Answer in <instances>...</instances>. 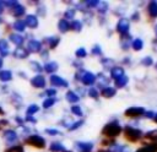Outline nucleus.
<instances>
[{
  "label": "nucleus",
  "mask_w": 157,
  "mask_h": 152,
  "mask_svg": "<svg viewBox=\"0 0 157 152\" xmlns=\"http://www.w3.org/2000/svg\"><path fill=\"white\" fill-rule=\"evenodd\" d=\"M121 131H123V129L118 121H110L102 129V135L105 136L107 139H114V137L119 136Z\"/></svg>",
  "instance_id": "obj_1"
},
{
  "label": "nucleus",
  "mask_w": 157,
  "mask_h": 152,
  "mask_svg": "<svg viewBox=\"0 0 157 152\" xmlns=\"http://www.w3.org/2000/svg\"><path fill=\"white\" fill-rule=\"evenodd\" d=\"M123 132H124V136L128 141L130 142H137L139 140L142 139V131L139 130V129H135L130 125H126L124 129H123Z\"/></svg>",
  "instance_id": "obj_2"
},
{
  "label": "nucleus",
  "mask_w": 157,
  "mask_h": 152,
  "mask_svg": "<svg viewBox=\"0 0 157 152\" xmlns=\"http://www.w3.org/2000/svg\"><path fill=\"white\" fill-rule=\"evenodd\" d=\"M25 143H27V145H29L32 147H36V148H44L45 140L39 135H29L25 140Z\"/></svg>",
  "instance_id": "obj_3"
},
{
  "label": "nucleus",
  "mask_w": 157,
  "mask_h": 152,
  "mask_svg": "<svg viewBox=\"0 0 157 152\" xmlns=\"http://www.w3.org/2000/svg\"><path fill=\"white\" fill-rule=\"evenodd\" d=\"M145 113V109L141 108V107H131V108H128L124 113L125 116L128 118H139L141 115H144Z\"/></svg>",
  "instance_id": "obj_4"
},
{
  "label": "nucleus",
  "mask_w": 157,
  "mask_h": 152,
  "mask_svg": "<svg viewBox=\"0 0 157 152\" xmlns=\"http://www.w3.org/2000/svg\"><path fill=\"white\" fill-rule=\"evenodd\" d=\"M129 27H130V23H129V20L128 18H120L117 23V31L120 33V36L123 34H126L128 31H129Z\"/></svg>",
  "instance_id": "obj_5"
},
{
  "label": "nucleus",
  "mask_w": 157,
  "mask_h": 152,
  "mask_svg": "<svg viewBox=\"0 0 157 152\" xmlns=\"http://www.w3.org/2000/svg\"><path fill=\"white\" fill-rule=\"evenodd\" d=\"M26 49L28 50V53H29V51H31V53H39V51L42 50V44H40V42H38V40H36V39H32V40L28 42Z\"/></svg>",
  "instance_id": "obj_6"
},
{
  "label": "nucleus",
  "mask_w": 157,
  "mask_h": 152,
  "mask_svg": "<svg viewBox=\"0 0 157 152\" xmlns=\"http://www.w3.org/2000/svg\"><path fill=\"white\" fill-rule=\"evenodd\" d=\"M50 83L53 86H56V87H67L69 86L67 81H65L64 78H61L58 75H52L50 76Z\"/></svg>",
  "instance_id": "obj_7"
},
{
  "label": "nucleus",
  "mask_w": 157,
  "mask_h": 152,
  "mask_svg": "<svg viewBox=\"0 0 157 152\" xmlns=\"http://www.w3.org/2000/svg\"><path fill=\"white\" fill-rule=\"evenodd\" d=\"M31 85L34 88H43L45 86V78L42 75H37L31 80Z\"/></svg>",
  "instance_id": "obj_8"
},
{
  "label": "nucleus",
  "mask_w": 157,
  "mask_h": 152,
  "mask_svg": "<svg viewBox=\"0 0 157 152\" xmlns=\"http://www.w3.org/2000/svg\"><path fill=\"white\" fill-rule=\"evenodd\" d=\"M76 148L78 152H92L93 143L92 142H76Z\"/></svg>",
  "instance_id": "obj_9"
},
{
  "label": "nucleus",
  "mask_w": 157,
  "mask_h": 152,
  "mask_svg": "<svg viewBox=\"0 0 157 152\" xmlns=\"http://www.w3.org/2000/svg\"><path fill=\"white\" fill-rule=\"evenodd\" d=\"M81 81H82L83 85L90 86V85H93V83H94L96 76H94L92 72H85V74L82 75V77H81Z\"/></svg>",
  "instance_id": "obj_10"
},
{
  "label": "nucleus",
  "mask_w": 157,
  "mask_h": 152,
  "mask_svg": "<svg viewBox=\"0 0 157 152\" xmlns=\"http://www.w3.org/2000/svg\"><path fill=\"white\" fill-rule=\"evenodd\" d=\"M25 23H26V26H28L31 28H36L38 26V18L34 15H27L25 18Z\"/></svg>",
  "instance_id": "obj_11"
},
{
  "label": "nucleus",
  "mask_w": 157,
  "mask_h": 152,
  "mask_svg": "<svg viewBox=\"0 0 157 152\" xmlns=\"http://www.w3.org/2000/svg\"><path fill=\"white\" fill-rule=\"evenodd\" d=\"M4 136H5L6 142L10 143V145L17 141V135H16V132L12 131V130H6V131L4 132Z\"/></svg>",
  "instance_id": "obj_12"
},
{
  "label": "nucleus",
  "mask_w": 157,
  "mask_h": 152,
  "mask_svg": "<svg viewBox=\"0 0 157 152\" xmlns=\"http://www.w3.org/2000/svg\"><path fill=\"white\" fill-rule=\"evenodd\" d=\"M147 12H148L150 17H152V18L157 17V1H150L148 2Z\"/></svg>",
  "instance_id": "obj_13"
},
{
  "label": "nucleus",
  "mask_w": 157,
  "mask_h": 152,
  "mask_svg": "<svg viewBox=\"0 0 157 152\" xmlns=\"http://www.w3.org/2000/svg\"><path fill=\"white\" fill-rule=\"evenodd\" d=\"M13 56H16V58H18V59H25V58L28 56V50H27L26 48H23V47H18V48L15 49Z\"/></svg>",
  "instance_id": "obj_14"
},
{
  "label": "nucleus",
  "mask_w": 157,
  "mask_h": 152,
  "mask_svg": "<svg viewBox=\"0 0 157 152\" xmlns=\"http://www.w3.org/2000/svg\"><path fill=\"white\" fill-rule=\"evenodd\" d=\"M110 76H112L113 80H118L119 77L124 76V69L120 67V66H115V67H113V69L110 70Z\"/></svg>",
  "instance_id": "obj_15"
},
{
  "label": "nucleus",
  "mask_w": 157,
  "mask_h": 152,
  "mask_svg": "<svg viewBox=\"0 0 157 152\" xmlns=\"http://www.w3.org/2000/svg\"><path fill=\"white\" fill-rule=\"evenodd\" d=\"M59 42H60V38H59V37H48V38L44 40V43L48 44V47H49L50 49H55V48L58 47Z\"/></svg>",
  "instance_id": "obj_16"
},
{
  "label": "nucleus",
  "mask_w": 157,
  "mask_h": 152,
  "mask_svg": "<svg viewBox=\"0 0 157 152\" xmlns=\"http://www.w3.org/2000/svg\"><path fill=\"white\" fill-rule=\"evenodd\" d=\"M115 93H117V91H115V88H113V87H104V88H102V91H101V94H102V97H104V98H112L113 96H115Z\"/></svg>",
  "instance_id": "obj_17"
},
{
  "label": "nucleus",
  "mask_w": 157,
  "mask_h": 152,
  "mask_svg": "<svg viewBox=\"0 0 157 152\" xmlns=\"http://www.w3.org/2000/svg\"><path fill=\"white\" fill-rule=\"evenodd\" d=\"M11 12H12L13 16H16V17H21V16L25 15V7H23L22 5H20V4H17L16 6H13V7L11 9Z\"/></svg>",
  "instance_id": "obj_18"
},
{
  "label": "nucleus",
  "mask_w": 157,
  "mask_h": 152,
  "mask_svg": "<svg viewBox=\"0 0 157 152\" xmlns=\"http://www.w3.org/2000/svg\"><path fill=\"white\" fill-rule=\"evenodd\" d=\"M58 28H59V31L61 32V33H65V32H67L69 29H70V23L66 21V20H60L59 22H58Z\"/></svg>",
  "instance_id": "obj_19"
},
{
  "label": "nucleus",
  "mask_w": 157,
  "mask_h": 152,
  "mask_svg": "<svg viewBox=\"0 0 157 152\" xmlns=\"http://www.w3.org/2000/svg\"><path fill=\"white\" fill-rule=\"evenodd\" d=\"M12 78V72L10 70H1L0 71V81L2 82H7Z\"/></svg>",
  "instance_id": "obj_20"
},
{
  "label": "nucleus",
  "mask_w": 157,
  "mask_h": 152,
  "mask_svg": "<svg viewBox=\"0 0 157 152\" xmlns=\"http://www.w3.org/2000/svg\"><path fill=\"white\" fill-rule=\"evenodd\" d=\"M65 97H66V101L70 102V103H72V104H74V103H77L78 99H80V97H78L74 91H69Z\"/></svg>",
  "instance_id": "obj_21"
},
{
  "label": "nucleus",
  "mask_w": 157,
  "mask_h": 152,
  "mask_svg": "<svg viewBox=\"0 0 157 152\" xmlns=\"http://www.w3.org/2000/svg\"><path fill=\"white\" fill-rule=\"evenodd\" d=\"M44 71H47V72H49V74H52V72H54V71H56L58 70V64L55 63V61H50V63H47L45 65H44Z\"/></svg>",
  "instance_id": "obj_22"
},
{
  "label": "nucleus",
  "mask_w": 157,
  "mask_h": 152,
  "mask_svg": "<svg viewBox=\"0 0 157 152\" xmlns=\"http://www.w3.org/2000/svg\"><path fill=\"white\" fill-rule=\"evenodd\" d=\"M10 40H11L13 44L21 47V44L23 43V37L20 36V34H10Z\"/></svg>",
  "instance_id": "obj_23"
},
{
  "label": "nucleus",
  "mask_w": 157,
  "mask_h": 152,
  "mask_svg": "<svg viewBox=\"0 0 157 152\" xmlns=\"http://www.w3.org/2000/svg\"><path fill=\"white\" fill-rule=\"evenodd\" d=\"M131 47H132L134 50L139 51V50L142 49V47H144V42H142L140 38H135V39L131 42Z\"/></svg>",
  "instance_id": "obj_24"
},
{
  "label": "nucleus",
  "mask_w": 157,
  "mask_h": 152,
  "mask_svg": "<svg viewBox=\"0 0 157 152\" xmlns=\"http://www.w3.org/2000/svg\"><path fill=\"white\" fill-rule=\"evenodd\" d=\"M128 81H129V78H128V76H121V77H119L118 80H115V86L118 87V88H123L124 86H126V83H128Z\"/></svg>",
  "instance_id": "obj_25"
},
{
  "label": "nucleus",
  "mask_w": 157,
  "mask_h": 152,
  "mask_svg": "<svg viewBox=\"0 0 157 152\" xmlns=\"http://www.w3.org/2000/svg\"><path fill=\"white\" fill-rule=\"evenodd\" d=\"M136 152H157V146L156 145H145L144 147L139 148Z\"/></svg>",
  "instance_id": "obj_26"
},
{
  "label": "nucleus",
  "mask_w": 157,
  "mask_h": 152,
  "mask_svg": "<svg viewBox=\"0 0 157 152\" xmlns=\"http://www.w3.org/2000/svg\"><path fill=\"white\" fill-rule=\"evenodd\" d=\"M50 151H52V152H61V151H65V147H64L60 142H52V145H50Z\"/></svg>",
  "instance_id": "obj_27"
},
{
  "label": "nucleus",
  "mask_w": 157,
  "mask_h": 152,
  "mask_svg": "<svg viewBox=\"0 0 157 152\" xmlns=\"http://www.w3.org/2000/svg\"><path fill=\"white\" fill-rule=\"evenodd\" d=\"M13 28H15L16 31H18V32H23L25 28H26V23H25V21H22V20H17V21L13 23Z\"/></svg>",
  "instance_id": "obj_28"
},
{
  "label": "nucleus",
  "mask_w": 157,
  "mask_h": 152,
  "mask_svg": "<svg viewBox=\"0 0 157 152\" xmlns=\"http://www.w3.org/2000/svg\"><path fill=\"white\" fill-rule=\"evenodd\" d=\"M70 28H71L72 31L80 32V31L82 29V23H81L80 21H77V20H74V21H72V23L70 25Z\"/></svg>",
  "instance_id": "obj_29"
},
{
  "label": "nucleus",
  "mask_w": 157,
  "mask_h": 152,
  "mask_svg": "<svg viewBox=\"0 0 157 152\" xmlns=\"http://www.w3.org/2000/svg\"><path fill=\"white\" fill-rule=\"evenodd\" d=\"M121 39V47L124 48V49H128V42H130V36L126 33V34H123L121 37H120Z\"/></svg>",
  "instance_id": "obj_30"
},
{
  "label": "nucleus",
  "mask_w": 157,
  "mask_h": 152,
  "mask_svg": "<svg viewBox=\"0 0 157 152\" xmlns=\"http://www.w3.org/2000/svg\"><path fill=\"white\" fill-rule=\"evenodd\" d=\"M39 110V107L37 104H31L28 108H27V115H32V114H36L37 112Z\"/></svg>",
  "instance_id": "obj_31"
},
{
  "label": "nucleus",
  "mask_w": 157,
  "mask_h": 152,
  "mask_svg": "<svg viewBox=\"0 0 157 152\" xmlns=\"http://www.w3.org/2000/svg\"><path fill=\"white\" fill-rule=\"evenodd\" d=\"M55 102H56V99H55L54 97H53V98H47L45 101H43V107H44V108H50Z\"/></svg>",
  "instance_id": "obj_32"
},
{
  "label": "nucleus",
  "mask_w": 157,
  "mask_h": 152,
  "mask_svg": "<svg viewBox=\"0 0 157 152\" xmlns=\"http://www.w3.org/2000/svg\"><path fill=\"white\" fill-rule=\"evenodd\" d=\"M5 152H25V150L21 145H16V146H12V147L7 148Z\"/></svg>",
  "instance_id": "obj_33"
},
{
  "label": "nucleus",
  "mask_w": 157,
  "mask_h": 152,
  "mask_svg": "<svg viewBox=\"0 0 157 152\" xmlns=\"http://www.w3.org/2000/svg\"><path fill=\"white\" fill-rule=\"evenodd\" d=\"M64 17H65L64 20H66V21H67V20H72V18L75 17V10H74V9L67 10V11L64 13Z\"/></svg>",
  "instance_id": "obj_34"
},
{
  "label": "nucleus",
  "mask_w": 157,
  "mask_h": 152,
  "mask_svg": "<svg viewBox=\"0 0 157 152\" xmlns=\"http://www.w3.org/2000/svg\"><path fill=\"white\" fill-rule=\"evenodd\" d=\"M75 54H76L77 58H85V56L87 55V51L85 50V48H78V49L76 50Z\"/></svg>",
  "instance_id": "obj_35"
},
{
  "label": "nucleus",
  "mask_w": 157,
  "mask_h": 152,
  "mask_svg": "<svg viewBox=\"0 0 157 152\" xmlns=\"http://www.w3.org/2000/svg\"><path fill=\"white\" fill-rule=\"evenodd\" d=\"M82 124H83V121H82V120H78V121H76V123L71 124V125L69 126V131H72V130H76V129H78V127H80Z\"/></svg>",
  "instance_id": "obj_36"
},
{
  "label": "nucleus",
  "mask_w": 157,
  "mask_h": 152,
  "mask_svg": "<svg viewBox=\"0 0 157 152\" xmlns=\"http://www.w3.org/2000/svg\"><path fill=\"white\" fill-rule=\"evenodd\" d=\"M85 4H86L90 9H93V7H96V6L99 4V1H97V0H86Z\"/></svg>",
  "instance_id": "obj_37"
},
{
  "label": "nucleus",
  "mask_w": 157,
  "mask_h": 152,
  "mask_svg": "<svg viewBox=\"0 0 157 152\" xmlns=\"http://www.w3.org/2000/svg\"><path fill=\"white\" fill-rule=\"evenodd\" d=\"M71 112H72L75 115H78V116L82 115V112H81L80 105H72V107H71Z\"/></svg>",
  "instance_id": "obj_38"
},
{
  "label": "nucleus",
  "mask_w": 157,
  "mask_h": 152,
  "mask_svg": "<svg viewBox=\"0 0 157 152\" xmlns=\"http://www.w3.org/2000/svg\"><path fill=\"white\" fill-rule=\"evenodd\" d=\"M7 48H9V44H7V42H6L5 39H0V53H1V51H5V50H7Z\"/></svg>",
  "instance_id": "obj_39"
},
{
  "label": "nucleus",
  "mask_w": 157,
  "mask_h": 152,
  "mask_svg": "<svg viewBox=\"0 0 157 152\" xmlns=\"http://www.w3.org/2000/svg\"><path fill=\"white\" fill-rule=\"evenodd\" d=\"M141 63H142V65H145V66H151L153 61H152V58L146 56V58H144V59L141 60Z\"/></svg>",
  "instance_id": "obj_40"
},
{
  "label": "nucleus",
  "mask_w": 157,
  "mask_h": 152,
  "mask_svg": "<svg viewBox=\"0 0 157 152\" xmlns=\"http://www.w3.org/2000/svg\"><path fill=\"white\" fill-rule=\"evenodd\" d=\"M88 96L92 97V98H94V99H97V98H98V92H97V89H96V88H90Z\"/></svg>",
  "instance_id": "obj_41"
},
{
  "label": "nucleus",
  "mask_w": 157,
  "mask_h": 152,
  "mask_svg": "<svg viewBox=\"0 0 157 152\" xmlns=\"http://www.w3.org/2000/svg\"><path fill=\"white\" fill-rule=\"evenodd\" d=\"M92 54H93V55H101V54H102L101 47H99V45H94V47L92 48Z\"/></svg>",
  "instance_id": "obj_42"
},
{
  "label": "nucleus",
  "mask_w": 157,
  "mask_h": 152,
  "mask_svg": "<svg viewBox=\"0 0 157 152\" xmlns=\"http://www.w3.org/2000/svg\"><path fill=\"white\" fill-rule=\"evenodd\" d=\"M31 66H32V69H33V70H36V71H38V72H40V71H42L40 65H39L38 63H36V61H31Z\"/></svg>",
  "instance_id": "obj_43"
},
{
  "label": "nucleus",
  "mask_w": 157,
  "mask_h": 152,
  "mask_svg": "<svg viewBox=\"0 0 157 152\" xmlns=\"http://www.w3.org/2000/svg\"><path fill=\"white\" fill-rule=\"evenodd\" d=\"M17 4H18V1H15V0H13V1H2V5L9 6V7H11V9H12L13 6H16Z\"/></svg>",
  "instance_id": "obj_44"
},
{
  "label": "nucleus",
  "mask_w": 157,
  "mask_h": 152,
  "mask_svg": "<svg viewBox=\"0 0 157 152\" xmlns=\"http://www.w3.org/2000/svg\"><path fill=\"white\" fill-rule=\"evenodd\" d=\"M99 4H101V9H98V11H99L101 13H102V12L104 13V12L107 11V9H108V4H107V2H99Z\"/></svg>",
  "instance_id": "obj_45"
},
{
  "label": "nucleus",
  "mask_w": 157,
  "mask_h": 152,
  "mask_svg": "<svg viewBox=\"0 0 157 152\" xmlns=\"http://www.w3.org/2000/svg\"><path fill=\"white\" fill-rule=\"evenodd\" d=\"M45 94L49 96V98H53V97L56 94V91L53 89V88H50V89H47V91H45Z\"/></svg>",
  "instance_id": "obj_46"
},
{
  "label": "nucleus",
  "mask_w": 157,
  "mask_h": 152,
  "mask_svg": "<svg viewBox=\"0 0 157 152\" xmlns=\"http://www.w3.org/2000/svg\"><path fill=\"white\" fill-rule=\"evenodd\" d=\"M45 132L49 134V135H59V134H60V132H59L58 130H55V129H47Z\"/></svg>",
  "instance_id": "obj_47"
},
{
  "label": "nucleus",
  "mask_w": 157,
  "mask_h": 152,
  "mask_svg": "<svg viewBox=\"0 0 157 152\" xmlns=\"http://www.w3.org/2000/svg\"><path fill=\"white\" fill-rule=\"evenodd\" d=\"M101 61H102V64L105 65V69H109V64H113V61L109 60V59H102Z\"/></svg>",
  "instance_id": "obj_48"
},
{
  "label": "nucleus",
  "mask_w": 157,
  "mask_h": 152,
  "mask_svg": "<svg viewBox=\"0 0 157 152\" xmlns=\"http://www.w3.org/2000/svg\"><path fill=\"white\" fill-rule=\"evenodd\" d=\"M153 115H155V113H153V112H145V113H144V116H145V118H147V119H152V118H153Z\"/></svg>",
  "instance_id": "obj_49"
},
{
  "label": "nucleus",
  "mask_w": 157,
  "mask_h": 152,
  "mask_svg": "<svg viewBox=\"0 0 157 152\" xmlns=\"http://www.w3.org/2000/svg\"><path fill=\"white\" fill-rule=\"evenodd\" d=\"M102 83H108V78H105V76H101L99 77V86H102Z\"/></svg>",
  "instance_id": "obj_50"
},
{
  "label": "nucleus",
  "mask_w": 157,
  "mask_h": 152,
  "mask_svg": "<svg viewBox=\"0 0 157 152\" xmlns=\"http://www.w3.org/2000/svg\"><path fill=\"white\" fill-rule=\"evenodd\" d=\"M5 125H9V123H7L6 120H0V129H1V127H4Z\"/></svg>",
  "instance_id": "obj_51"
},
{
  "label": "nucleus",
  "mask_w": 157,
  "mask_h": 152,
  "mask_svg": "<svg viewBox=\"0 0 157 152\" xmlns=\"http://www.w3.org/2000/svg\"><path fill=\"white\" fill-rule=\"evenodd\" d=\"M26 120L32 121V123H36V119H33V118H31V116H27V118H26Z\"/></svg>",
  "instance_id": "obj_52"
},
{
  "label": "nucleus",
  "mask_w": 157,
  "mask_h": 152,
  "mask_svg": "<svg viewBox=\"0 0 157 152\" xmlns=\"http://www.w3.org/2000/svg\"><path fill=\"white\" fill-rule=\"evenodd\" d=\"M4 11V5H2V1H0V13H2Z\"/></svg>",
  "instance_id": "obj_53"
},
{
  "label": "nucleus",
  "mask_w": 157,
  "mask_h": 152,
  "mask_svg": "<svg viewBox=\"0 0 157 152\" xmlns=\"http://www.w3.org/2000/svg\"><path fill=\"white\" fill-rule=\"evenodd\" d=\"M152 119H153V121H155V123H157V113L153 115V118H152Z\"/></svg>",
  "instance_id": "obj_54"
},
{
  "label": "nucleus",
  "mask_w": 157,
  "mask_h": 152,
  "mask_svg": "<svg viewBox=\"0 0 157 152\" xmlns=\"http://www.w3.org/2000/svg\"><path fill=\"white\" fill-rule=\"evenodd\" d=\"M97 152H112V151H109V150H98Z\"/></svg>",
  "instance_id": "obj_55"
},
{
  "label": "nucleus",
  "mask_w": 157,
  "mask_h": 152,
  "mask_svg": "<svg viewBox=\"0 0 157 152\" xmlns=\"http://www.w3.org/2000/svg\"><path fill=\"white\" fill-rule=\"evenodd\" d=\"M2 114H4V110H2V108L0 107V115H2Z\"/></svg>",
  "instance_id": "obj_56"
},
{
  "label": "nucleus",
  "mask_w": 157,
  "mask_h": 152,
  "mask_svg": "<svg viewBox=\"0 0 157 152\" xmlns=\"http://www.w3.org/2000/svg\"><path fill=\"white\" fill-rule=\"evenodd\" d=\"M0 67H2V59L0 58Z\"/></svg>",
  "instance_id": "obj_57"
},
{
  "label": "nucleus",
  "mask_w": 157,
  "mask_h": 152,
  "mask_svg": "<svg viewBox=\"0 0 157 152\" xmlns=\"http://www.w3.org/2000/svg\"><path fill=\"white\" fill-rule=\"evenodd\" d=\"M155 33H156V36H157V25L155 26Z\"/></svg>",
  "instance_id": "obj_58"
},
{
  "label": "nucleus",
  "mask_w": 157,
  "mask_h": 152,
  "mask_svg": "<svg viewBox=\"0 0 157 152\" xmlns=\"http://www.w3.org/2000/svg\"><path fill=\"white\" fill-rule=\"evenodd\" d=\"M61 152H71V151H67V150H65V151H61Z\"/></svg>",
  "instance_id": "obj_59"
},
{
  "label": "nucleus",
  "mask_w": 157,
  "mask_h": 152,
  "mask_svg": "<svg viewBox=\"0 0 157 152\" xmlns=\"http://www.w3.org/2000/svg\"><path fill=\"white\" fill-rule=\"evenodd\" d=\"M156 69H157V64H156Z\"/></svg>",
  "instance_id": "obj_60"
}]
</instances>
